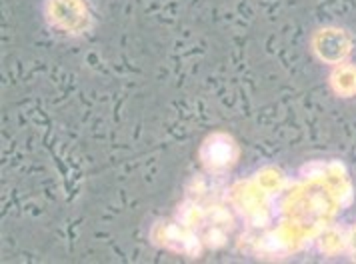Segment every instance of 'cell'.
Returning <instances> with one entry per match:
<instances>
[{"label":"cell","instance_id":"6da1fadb","mask_svg":"<svg viewBox=\"0 0 356 264\" xmlns=\"http://www.w3.org/2000/svg\"><path fill=\"white\" fill-rule=\"evenodd\" d=\"M312 50L326 65H342L353 50V40L346 31L323 28L312 38Z\"/></svg>","mask_w":356,"mask_h":264},{"label":"cell","instance_id":"5b68a950","mask_svg":"<svg viewBox=\"0 0 356 264\" xmlns=\"http://www.w3.org/2000/svg\"><path fill=\"white\" fill-rule=\"evenodd\" d=\"M346 252H348V256L356 263V224L350 231L346 232Z\"/></svg>","mask_w":356,"mask_h":264},{"label":"cell","instance_id":"3957f363","mask_svg":"<svg viewBox=\"0 0 356 264\" xmlns=\"http://www.w3.org/2000/svg\"><path fill=\"white\" fill-rule=\"evenodd\" d=\"M330 84L334 92L342 99H350L356 94V66L339 65L330 74Z\"/></svg>","mask_w":356,"mask_h":264},{"label":"cell","instance_id":"7a4b0ae2","mask_svg":"<svg viewBox=\"0 0 356 264\" xmlns=\"http://www.w3.org/2000/svg\"><path fill=\"white\" fill-rule=\"evenodd\" d=\"M318 250L326 256H337L340 252H346V232L339 226H328L314 238Z\"/></svg>","mask_w":356,"mask_h":264},{"label":"cell","instance_id":"277c9868","mask_svg":"<svg viewBox=\"0 0 356 264\" xmlns=\"http://www.w3.org/2000/svg\"><path fill=\"white\" fill-rule=\"evenodd\" d=\"M259 184L266 192H278L284 184V176L278 170H266V172H262Z\"/></svg>","mask_w":356,"mask_h":264}]
</instances>
